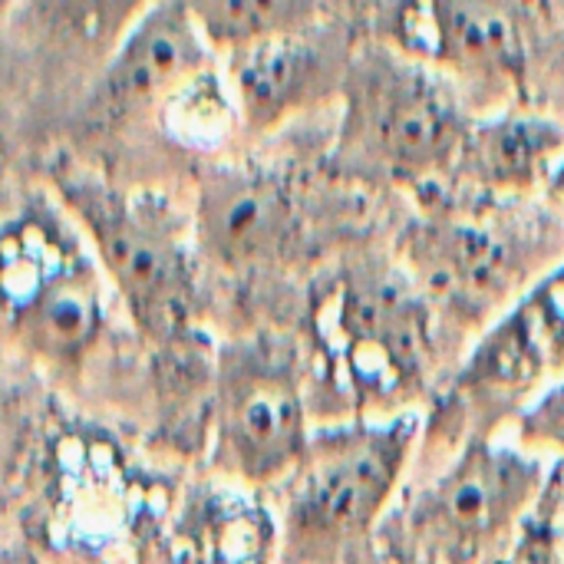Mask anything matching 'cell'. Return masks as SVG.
Returning <instances> with one entry per match:
<instances>
[{
  "mask_svg": "<svg viewBox=\"0 0 564 564\" xmlns=\"http://www.w3.org/2000/svg\"><path fill=\"white\" fill-rule=\"evenodd\" d=\"M436 311L410 271L387 258H354L321 278L311 327L330 377L357 410L410 403L433 370Z\"/></svg>",
  "mask_w": 564,
  "mask_h": 564,
  "instance_id": "obj_1",
  "label": "cell"
},
{
  "mask_svg": "<svg viewBox=\"0 0 564 564\" xmlns=\"http://www.w3.org/2000/svg\"><path fill=\"white\" fill-rule=\"evenodd\" d=\"M340 106V152L400 185L449 175L473 126L446 76L387 43L354 53Z\"/></svg>",
  "mask_w": 564,
  "mask_h": 564,
  "instance_id": "obj_2",
  "label": "cell"
},
{
  "mask_svg": "<svg viewBox=\"0 0 564 564\" xmlns=\"http://www.w3.org/2000/svg\"><path fill=\"white\" fill-rule=\"evenodd\" d=\"M413 440L416 416L311 436L304 459L288 473V562L334 564L367 539L400 482Z\"/></svg>",
  "mask_w": 564,
  "mask_h": 564,
  "instance_id": "obj_3",
  "label": "cell"
},
{
  "mask_svg": "<svg viewBox=\"0 0 564 564\" xmlns=\"http://www.w3.org/2000/svg\"><path fill=\"white\" fill-rule=\"evenodd\" d=\"M59 185L135 324L152 340L182 337L192 324L198 288L192 251L169 205L93 178H66Z\"/></svg>",
  "mask_w": 564,
  "mask_h": 564,
  "instance_id": "obj_4",
  "label": "cell"
},
{
  "mask_svg": "<svg viewBox=\"0 0 564 564\" xmlns=\"http://www.w3.org/2000/svg\"><path fill=\"white\" fill-rule=\"evenodd\" d=\"M400 258L433 311L463 330L486 327L555 264L542 238L466 212L416 218L400 235Z\"/></svg>",
  "mask_w": 564,
  "mask_h": 564,
  "instance_id": "obj_5",
  "label": "cell"
},
{
  "mask_svg": "<svg viewBox=\"0 0 564 564\" xmlns=\"http://www.w3.org/2000/svg\"><path fill=\"white\" fill-rule=\"evenodd\" d=\"M542 463L473 436L459 459L406 509V539L423 564H482L516 539L542 496Z\"/></svg>",
  "mask_w": 564,
  "mask_h": 564,
  "instance_id": "obj_6",
  "label": "cell"
},
{
  "mask_svg": "<svg viewBox=\"0 0 564 564\" xmlns=\"http://www.w3.org/2000/svg\"><path fill=\"white\" fill-rule=\"evenodd\" d=\"M0 314L40 354H83L102 321V294L79 245L40 215L0 228Z\"/></svg>",
  "mask_w": 564,
  "mask_h": 564,
  "instance_id": "obj_7",
  "label": "cell"
},
{
  "mask_svg": "<svg viewBox=\"0 0 564 564\" xmlns=\"http://www.w3.org/2000/svg\"><path fill=\"white\" fill-rule=\"evenodd\" d=\"M294 357L274 340L241 344L218 370V459L254 486L284 479L307 453Z\"/></svg>",
  "mask_w": 564,
  "mask_h": 564,
  "instance_id": "obj_8",
  "label": "cell"
},
{
  "mask_svg": "<svg viewBox=\"0 0 564 564\" xmlns=\"http://www.w3.org/2000/svg\"><path fill=\"white\" fill-rule=\"evenodd\" d=\"M383 43L446 79L525 86L529 26L519 0H393Z\"/></svg>",
  "mask_w": 564,
  "mask_h": 564,
  "instance_id": "obj_9",
  "label": "cell"
},
{
  "mask_svg": "<svg viewBox=\"0 0 564 564\" xmlns=\"http://www.w3.org/2000/svg\"><path fill=\"white\" fill-rule=\"evenodd\" d=\"M564 370V261L542 271L482 334L453 383L449 406L476 420L473 436L519 406L539 383Z\"/></svg>",
  "mask_w": 564,
  "mask_h": 564,
  "instance_id": "obj_10",
  "label": "cell"
},
{
  "mask_svg": "<svg viewBox=\"0 0 564 564\" xmlns=\"http://www.w3.org/2000/svg\"><path fill=\"white\" fill-rule=\"evenodd\" d=\"M195 238L228 271L278 268L307 245V215L294 185L258 165H218L202 178Z\"/></svg>",
  "mask_w": 564,
  "mask_h": 564,
  "instance_id": "obj_11",
  "label": "cell"
},
{
  "mask_svg": "<svg viewBox=\"0 0 564 564\" xmlns=\"http://www.w3.org/2000/svg\"><path fill=\"white\" fill-rule=\"evenodd\" d=\"M215 63V50L198 30L185 0L149 3L122 33L102 69L89 102V129H112L162 102L202 66Z\"/></svg>",
  "mask_w": 564,
  "mask_h": 564,
  "instance_id": "obj_12",
  "label": "cell"
},
{
  "mask_svg": "<svg viewBox=\"0 0 564 564\" xmlns=\"http://www.w3.org/2000/svg\"><path fill=\"white\" fill-rule=\"evenodd\" d=\"M354 50L324 23L248 43L225 56L241 126L248 132H274L307 109L340 99Z\"/></svg>",
  "mask_w": 564,
  "mask_h": 564,
  "instance_id": "obj_13",
  "label": "cell"
},
{
  "mask_svg": "<svg viewBox=\"0 0 564 564\" xmlns=\"http://www.w3.org/2000/svg\"><path fill=\"white\" fill-rule=\"evenodd\" d=\"M562 152V122L532 112H499L469 126L449 175L482 195H525L542 188Z\"/></svg>",
  "mask_w": 564,
  "mask_h": 564,
  "instance_id": "obj_14",
  "label": "cell"
},
{
  "mask_svg": "<svg viewBox=\"0 0 564 564\" xmlns=\"http://www.w3.org/2000/svg\"><path fill=\"white\" fill-rule=\"evenodd\" d=\"M215 53L321 23V0H185Z\"/></svg>",
  "mask_w": 564,
  "mask_h": 564,
  "instance_id": "obj_15",
  "label": "cell"
},
{
  "mask_svg": "<svg viewBox=\"0 0 564 564\" xmlns=\"http://www.w3.org/2000/svg\"><path fill=\"white\" fill-rule=\"evenodd\" d=\"M159 116L169 135L188 149H218L235 135V129H245L235 89L228 83L225 66L218 63H208L192 73L162 102Z\"/></svg>",
  "mask_w": 564,
  "mask_h": 564,
  "instance_id": "obj_16",
  "label": "cell"
},
{
  "mask_svg": "<svg viewBox=\"0 0 564 564\" xmlns=\"http://www.w3.org/2000/svg\"><path fill=\"white\" fill-rule=\"evenodd\" d=\"M562 492L564 476L555 473V479L542 489L539 502L519 525V532H516L519 542L509 555V564H564Z\"/></svg>",
  "mask_w": 564,
  "mask_h": 564,
  "instance_id": "obj_17",
  "label": "cell"
},
{
  "mask_svg": "<svg viewBox=\"0 0 564 564\" xmlns=\"http://www.w3.org/2000/svg\"><path fill=\"white\" fill-rule=\"evenodd\" d=\"M43 3L50 7V13L59 17V23L86 36H102L119 20L132 23L145 10L142 0H43Z\"/></svg>",
  "mask_w": 564,
  "mask_h": 564,
  "instance_id": "obj_18",
  "label": "cell"
},
{
  "mask_svg": "<svg viewBox=\"0 0 564 564\" xmlns=\"http://www.w3.org/2000/svg\"><path fill=\"white\" fill-rule=\"evenodd\" d=\"M522 440L529 446L564 453V377L539 403H532V410L522 413Z\"/></svg>",
  "mask_w": 564,
  "mask_h": 564,
  "instance_id": "obj_19",
  "label": "cell"
},
{
  "mask_svg": "<svg viewBox=\"0 0 564 564\" xmlns=\"http://www.w3.org/2000/svg\"><path fill=\"white\" fill-rule=\"evenodd\" d=\"M542 202L549 205V212L564 221V152L552 162V169H549V175H545V182H542Z\"/></svg>",
  "mask_w": 564,
  "mask_h": 564,
  "instance_id": "obj_20",
  "label": "cell"
},
{
  "mask_svg": "<svg viewBox=\"0 0 564 564\" xmlns=\"http://www.w3.org/2000/svg\"><path fill=\"white\" fill-rule=\"evenodd\" d=\"M562 549H564V492H562Z\"/></svg>",
  "mask_w": 564,
  "mask_h": 564,
  "instance_id": "obj_21",
  "label": "cell"
}]
</instances>
